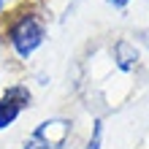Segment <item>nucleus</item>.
<instances>
[{"instance_id": "obj_1", "label": "nucleus", "mask_w": 149, "mask_h": 149, "mask_svg": "<svg viewBox=\"0 0 149 149\" xmlns=\"http://www.w3.org/2000/svg\"><path fill=\"white\" fill-rule=\"evenodd\" d=\"M46 36H49L46 14L36 6H24L19 11H14L8 16L6 33H3V38L8 41L16 60H24V63L46 43Z\"/></svg>"}, {"instance_id": "obj_2", "label": "nucleus", "mask_w": 149, "mask_h": 149, "mask_svg": "<svg viewBox=\"0 0 149 149\" xmlns=\"http://www.w3.org/2000/svg\"><path fill=\"white\" fill-rule=\"evenodd\" d=\"M71 133H73V122L68 117H52L38 122L30 136L46 149H65V144L71 141Z\"/></svg>"}, {"instance_id": "obj_3", "label": "nucleus", "mask_w": 149, "mask_h": 149, "mask_svg": "<svg viewBox=\"0 0 149 149\" xmlns=\"http://www.w3.org/2000/svg\"><path fill=\"white\" fill-rule=\"evenodd\" d=\"M111 57H114L117 71H122V73H136L138 68H141V49H138L130 38H117L114 41Z\"/></svg>"}, {"instance_id": "obj_4", "label": "nucleus", "mask_w": 149, "mask_h": 149, "mask_svg": "<svg viewBox=\"0 0 149 149\" xmlns=\"http://www.w3.org/2000/svg\"><path fill=\"white\" fill-rule=\"evenodd\" d=\"M22 111H24V109H22L16 100L6 98V95H0V130H8L16 119L22 117Z\"/></svg>"}, {"instance_id": "obj_5", "label": "nucleus", "mask_w": 149, "mask_h": 149, "mask_svg": "<svg viewBox=\"0 0 149 149\" xmlns=\"http://www.w3.org/2000/svg\"><path fill=\"white\" fill-rule=\"evenodd\" d=\"M3 95L6 98H11V100H16L22 109H30L33 106V90L24 81H14V84H8L6 90H3Z\"/></svg>"}, {"instance_id": "obj_6", "label": "nucleus", "mask_w": 149, "mask_h": 149, "mask_svg": "<svg viewBox=\"0 0 149 149\" xmlns=\"http://www.w3.org/2000/svg\"><path fill=\"white\" fill-rule=\"evenodd\" d=\"M103 133H106V125H103L100 117H95L92 130H90V138H87L84 149H103Z\"/></svg>"}, {"instance_id": "obj_7", "label": "nucleus", "mask_w": 149, "mask_h": 149, "mask_svg": "<svg viewBox=\"0 0 149 149\" xmlns=\"http://www.w3.org/2000/svg\"><path fill=\"white\" fill-rule=\"evenodd\" d=\"M109 6H114V8H127L130 6V0H106Z\"/></svg>"}, {"instance_id": "obj_8", "label": "nucleus", "mask_w": 149, "mask_h": 149, "mask_svg": "<svg viewBox=\"0 0 149 149\" xmlns=\"http://www.w3.org/2000/svg\"><path fill=\"white\" fill-rule=\"evenodd\" d=\"M6 6H8V0H0V16H3V11H6Z\"/></svg>"}]
</instances>
